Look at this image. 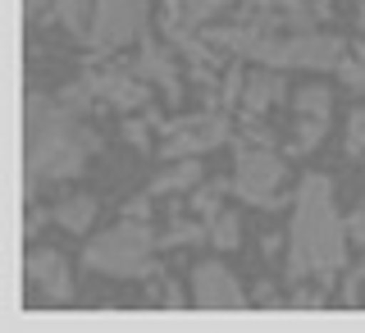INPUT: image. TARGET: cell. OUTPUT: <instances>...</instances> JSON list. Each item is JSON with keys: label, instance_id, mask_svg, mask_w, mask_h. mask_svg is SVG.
Masks as SVG:
<instances>
[{"label": "cell", "instance_id": "603a6c76", "mask_svg": "<svg viewBox=\"0 0 365 333\" xmlns=\"http://www.w3.org/2000/svg\"><path fill=\"white\" fill-rule=\"evenodd\" d=\"M315 5H329V0H315Z\"/></svg>", "mask_w": 365, "mask_h": 333}, {"label": "cell", "instance_id": "52a82bcc", "mask_svg": "<svg viewBox=\"0 0 365 333\" xmlns=\"http://www.w3.org/2000/svg\"><path fill=\"white\" fill-rule=\"evenodd\" d=\"M28 283L37 288L41 302H51V306L73 302V279H68V265H64L60 251H51V247H41V251H32V256H28Z\"/></svg>", "mask_w": 365, "mask_h": 333}, {"label": "cell", "instance_id": "ac0fdd59", "mask_svg": "<svg viewBox=\"0 0 365 333\" xmlns=\"http://www.w3.org/2000/svg\"><path fill=\"white\" fill-rule=\"evenodd\" d=\"M224 5H233V0H178V14H182V23H205Z\"/></svg>", "mask_w": 365, "mask_h": 333}, {"label": "cell", "instance_id": "5b68a950", "mask_svg": "<svg viewBox=\"0 0 365 333\" xmlns=\"http://www.w3.org/2000/svg\"><path fill=\"white\" fill-rule=\"evenodd\" d=\"M146 5L151 0H101L96 14H91V28H87V46L114 51V46L133 41L146 28Z\"/></svg>", "mask_w": 365, "mask_h": 333}, {"label": "cell", "instance_id": "3957f363", "mask_svg": "<svg viewBox=\"0 0 365 333\" xmlns=\"http://www.w3.org/2000/svg\"><path fill=\"white\" fill-rule=\"evenodd\" d=\"M215 46L247 55L269 68H329L342 60V41L324 32H292V37H274L265 28H224L215 32Z\"/></svg>", "mask_w": 365, "mask_h": 333}, {"label": "cell", "instance_id": "4fadbf2b", "mask_svg": "<svg viewBox=\"0 0 365 333\" xmlns=\"http://www.w3.org/2000/svg\"><path fill=\"white\" fill-rule=\"evenodd\" d=\"M142 73L151 78V83H160L169 91V96H178V73H174V64H169V55L160 51L155 41H146L142 46Z\"/></svg>", "mask_w": 365, "mask_h": 333}, {"label": "cell", "instance_id": "8fae6325", "mask_svg": "<svg viewBox=\"0 0 365 333\" xmlns=\"http://www.w3.org/2000/svg\"><path fill=\"white\" fill-rule=\"evenodd\" d=\"M91 78V91H96L101 101H110L114 110H137L146 101V87L133 83V73H119V68H110V73H87Z\"/></svg>", "mask_w": 365, "mask_h": 333}, {"label": "cell", "instance_id": "44dd1931", "mask_svg": "<svg viewBox=\"0 0 365 333\" xmlns=\"http://www.w3.org/2000/svg\"><path fill=\"white\" fill-rule=\"evenodd\" d=\"M23 5H28V19H41L55 9V0H23Z\"/></svg>", "mask_w": 365, "mask_h": 333}, {"label": "cell", "instance_id": "9a60e30c", "mask_svg": "<svg viewBox=\"0 0 365 333\" xmlns=\"http://www.w3.org/2000/svg\"><path fill=\"white\" fill-rule=\"evenodd\" d=\"M91 215H96V201H91V197H73V201H64L60 210H55V220H60L68 233H83V228L91 224Z\"/></svg>", "mask_w": 365, "mask_h": 333}, {"label": "cell", "instance_id": "6da1fadb", "mask_svg": "<svg viewBox=\"0 0 365 333\" xmlns=\"http://www.w3.org/2000/svg\"><path fill=\"white\" fill-rule=\"evenodd\" d=\"M23 178L28 188H41V183H64L73 174H83V165L96 151V137L83 128L73 106L51 96H28V114H23Z\"/></svg>", "mask_w": 365, "mask_h": 333}, {"label": "cell", "instance_id": "7a4b0ae2", "mask_svg": "<svg viewBox=\"0 0 365 333\" xmlns=\"http://www.w3.org/2000/svg\"><path fill=\"white\" fill-rule=\"evenodd\" d=\"M347 260V228L338 220L334 188L324 174H311L297 192V215H292V237H288V274H334Z\"/></svg>", "mask_w": 365, "mask_h": 333}, {"label": "cell", "instance_id": "2e32d148", "mask_svg": "<svg viewBox=\"0 0 365 333\" xmlns=\"http://www.w3.org/2000/svg\"><path fill=\"white\" fill-rule=\"evenodd\" d=\"M55 19L73 32H87L91 28V0H55Z\"/></svg>", "mask_w": 365, "mask_h": 333}, {"label": "cell", "instance_id": "ba28073f", "mask_svg": "<svg viewBox=\"0 0 365 333\" xmlns=\"http://www.w3.org/2000/svg\"><path fill=\"white\" fill-rule=\"evenodd\" d=\"M192 292H197V306H210V311H233V306H242L247 297L237 288V279L228 274L220 260H201L197 270H192Z\"/></svg>", "mask_w": 365, "mask_h": 333}, {"label": "cell", "instance_id": "9c48e42d", "mask_svg": "<svg viewBox=\"0 0 365 333\" xmlns=\"http://www.w3.org/2000/svg\"><path fill=\"white\" fill-rule=\"evenodd\" d=\"M329 110H334L329 87H302L297 91V119H302V128H297V151H311L319 137H324Z\"/></svg>", "mask_w": 365, "mask_h": 333}, {"label": "cell", "instance_id": "5bb4252c", "mask_svg": "<svg viewBox=\"0 0 365 333\" xmlns=\"http://www.w3.org/2000/svg\"><path fill=\"white\" fill-rule=\"evenodd\" d=\"M197 178H201V165L187 155L182 165H174V169H169V174H160V178L151 183V192H155V197H160V192H187Z\"/></svg>", "mask_w": 365, "mask_h": 333}, {"label": "cell", "instance_id": "d6986e66", "mask_svg": "<svg viewBox=\"0 0 365 333\" xmlns=\"http://www.w3.org/2000/svg\"><path fill=\"white\" fill-rule=\"evenodd\" d=\"M347 151H351V155L365 151V110H351V123H347Z\"/></svg>", "mask_w": 365, "mask_h": 333}, {"label": "cell", "instance_id": "30bf717a", "mask_svg": "<svg viewBox=\"0 0 365 333\" xmlns=\"http://www.w3.org/2000/svg\"><path fill=\"white\" fill-rule=\"evenodd\" d=\"M224 137H228L224 119H192V123H182V128L169 137L165 155H174V160H182V155H201V151H210V146H220Z\"/></svg>", "mask_w": 365, "mask_h": 333}, {"label": "cell", "instance_id": "e0dca14e", "mask_svg": "<svg viewBox=\"0 0 365 333\" xmlns=\"http://www.w3.org/2000/svg\"><path fill=\"white\" fill-rule=\"evenodd\" d=\"M210 242L220 247V251H233L237 242H242V228H237V215H215V224H210Z\"/></svg>", "mask_w": 365, "mask_h": 333}, {"label": "cell", "instance_id": "7c38bea8", "mask_svg": "<svg viewBox=\"0 0 365 333\" xmlns=\"http://www.w3.org/2000/svg\"><path fill=\"white\" fill-rule=\"evenodd\" d=\"M279 96H283L279 73H251V78H247V91H242V110H247V114H265Z\"/></svg>", "mask_w": 365, "mask_h": 333}, {"label": "cell", "instance_id": "7402d4cb", "mask_svg": "<svg viewBox=\"0 0 365 333\" xmlns=\"http://www.w3.org/2000/svg\"><path fill=\"white\" fill-rule=\"evenodd\" d=\"M361 28H365V5H361Z\"/></svg>", "mask_w": 365, "mask_h": 333}, {"label": "cell", "instance_id": "277c9868", "mask_svg": "<svg viewBox=\"0 0 365 333\" xmlns=\"http://www.w3.org/2000/svg\"><path fill=\"white\" fill-rule=\"evenodd\" d=\"M87 270L96 274H114V279H146L155 270V237L142 220H123L119 228L101 233L87 247Z\"/></svg>", "mask_w": 365, "mask_h": 333}, {"label": "cell", "instance_id": "8992f818", "mask_svg": "<svg viewBox=\"0 0 365 333\" xmlns=\"http://www.w3.org/2000/svg\"><path fill=\"white\" fill-rule=\"evenodd\" d=\"M283 183V160L274 151H242L233 169V192L251 205H274Z\"/></svg>", "mask_w": 365, "mask_h": 333}, {"label": "cell", "instance_id": "ffe728a7", "mask_svg": "<svg viewBox=\"0 0 365 333\" xmlns=\"http://www.w3.org/2000/svg\"><path fill=\"white\" fill-rule=\"evenodd\" d=\"M192 237H201V228L197 224H178L174 233H169V242H192Z\"/></svg>", "mask_w": 365, "mask_h": 333}]
</instances>
